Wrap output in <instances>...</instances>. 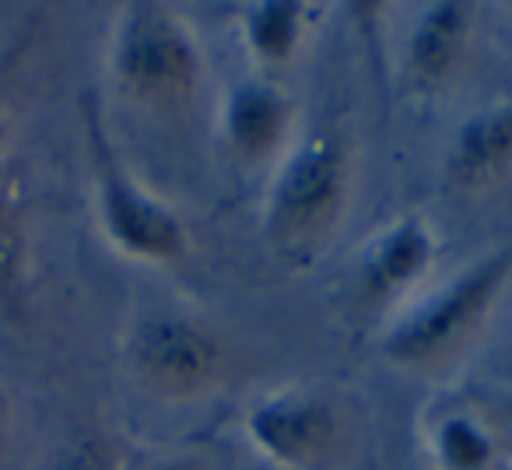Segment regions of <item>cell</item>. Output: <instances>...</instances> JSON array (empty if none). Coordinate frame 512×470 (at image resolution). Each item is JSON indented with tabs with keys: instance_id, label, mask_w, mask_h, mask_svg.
Wrapping results in <instances>:
<instances>
[{
	"instance_id": "obj_5",
	"label": "cell",
	"mask_w": 512,
	"mask_h": 470,
	"mask_svg": "<svg viewBox=\"0 0 512 470\" xmlns=\"http://www.w3.org/2000/svg\"><path fill=\"white\" fill-rule=\"evenodd\" d=\"M246 442L278 470H334L348 428L327 393L285 386L264 393L242 414Z\"/></svg>"
},
{
	"instance_id": "obj_14",
	"label": "cell",
	"mask_w": 512,
	"mask_h": 470,
	"mask_svg": "<svg viewBox=\"0 0 512 470\" xmlns=\"http://www.w3.org/2000/svg\"><path fill=\"white\" fill-rule=\"evenodd\" d=\"M46 470H123V467L113 442L99 439V435H81V439L67 442Z\"/></svg>"
},
{
	"instance_id": "obj_3",
	"label": "cell",
	"mask_w": 512,
	"mask_h": 470,
	"mask_svg": "<svg viewBox=\"0 0 512 470\" xmlns=\"http://www.w3.org/2000/svg\"><path fill=\"white\" fill-rule=\"evenodd\" d=\"M351 204V151L341 134H309L274 165L264 204L267 243L295 260L316 257L334 239Z\"/></svg>"
},
{
	"instance_id": "obj_12",
	"label": "cell",
	"mask_w": 512,
	"mask_h": 470,
	"mask_svg": "<svg viewBox=\"0 0 512 470\" xmlns=\"http://www.w3.org/2000/svg\"><path fill=\"white\" fill-rule=\"evenodd\" d=\"M32 299V228L22 169L0 158V316L22 320Z\"/></svg>"
},
{
	"instance_id": "obj_4",
	"label": "cell",
	"mask_w": 512,
	"mask_h": 470,
	"mask_svg": "<svg viewBox=\"0 0 512 470\" xmlns=\"http://www.w3.org/2000/svg\"><path fill=\"white\" fill-rule=\"evenodd\" d=\"M512 285V246L484 253L456 278L411 306L379 341L393 365L411 372H435L463 355Z\"/></svg>"
},
{
	"instance_id": "obj_2",
	"label": "cell",
	"mask_w": 512,
	"mask_h": 470,
	"mask_svg": "<svg viewBox=\"0 0 512 470\" xmlns=\"http://www.w3.org/2000/svg\"><path fill=\"white\" fill-rule=\"evenodd\" d=\"M109 78L151 113L190 106L204 81V57L186 18L158 0L120 4L109 32Z\"/></svg>"
},
{
	"instance_id": "obj_7",
	"label": "cell",
	"mask_w": 512,
	"mask_h": 470,
	"mask_svg": "<svg viewBox=\"0 0 512 470\" xmlns=\"http://www.w3.org/2000/svg\"><path fill=\"white\" fill-rule=\"evenodd\" d=\"M439 235L418 214L397 218L365 243L358 257V299L365 309L397 306L432 274Z\"/></svg>"
},
{
	"instance_id": "obj_1",
	"label": "cell",
	"mask_w": 512,
	"mask_h": 470,
	"mask_svg": "<svg viewBox=\"0 0 512 470\" xmlns=\"http://www.w3.org/2000/svg\"><path fill=\"white\" fill-rule=\"evenodd\" d=\"M78 116L88 169H92L95 218H99L106 243L120 257L137 260V264L169 267L183 260L190 250V228L179 218V211H172L127 169L113 144V134H109L106 116H102L99 95H81Z\"/></svg>"
},
{
	"instance_id": "obj_9",
	"label": "cell",
	"mask_w": 512,
	"mask_h": 470,
	"mask_svg": "<svg viewBox=\"0 0 512 470\" xmlns=\"http://www.w3.org/2000/svg\"><path fill=\"white\" fill-rule=\"evenodd\" d=\"M474 36V8L460 0H439L421 8L404 46V78L411 92L439 95L453 85Z\"/></svg>"
},
{
	"instance_id": "obj_10",
	"label": "cell",
	"mask_w": 512,
	"mask_h": 470,
	"mask_svg": "<svg viewBox=\"0 0 512 470\" xmlns=\"http://www.w3.org/2000/svg\"><path fill=\"white\" fill-rule=\"evenodd\" d=\"M446 186L456 193H481L512 172V102L484 106L460 123L446 151Z\"/></svg>"
},
{
	"instance_id": "obj_15",
	"label": "cell",
	"mask_w": 512,
	"mask_h": 470,
	"mask_svg": "<svg viewBox=\"0 0 512 470\" xmlns=\"http://www.w3.org/2000/svg\"><path fill=\"white\" fill-rule=\"evenodd\" d=\"M8 432H11V404H8V393L0 390V453L8 446Z\"/></svg>"
},
{
	"instance_id": "obj_6",
	"label": "cell",
	"mask_w": 512,
	"mask_h": 470,
	"mask_svg": "<svg viewBox=\"0 0 512 470\" xmlns=\"http://www.w3.org/2000/svg\"><path fill=\"white\" fill-rule=\"evenodd\" d=\"M127 358L137 383L162 400L204 397L218 386L225 369L218 337L172 309L151 313L137 323L127 341Z\"/></svg>"
},
{
	"instance_id": "obj_11",
	"label": "cell",
	"mask_w": 512,
	"mask_h": 470,
	"mask_svg": "<svg viewBox=\"0 0 512 470\" xmlns=\"http://www.w3.org/2000/svg\"><path fill=\"white\" fill-rule=\"evenodd\" d=\"M432 470H502L509 446L502 425L477 404H446L425 421Z\"/></svg>"
},
{
	"instance_id": "obj_17",
	"label": "cell",
	"mask_w": 512,
	"mask_h": 470,
	"mask_svg": "<svg viewBox=\"0 0 512 470\" xmlns=\"http://www.w3.org/2000/svg\"><path fill=\"white\" fill-rule=\"evenodd\" d=\"M151 470H204L197 460H165V463H158V467H151Z\"/></svg>"
},
{
	"instance_id": "obj_13",
	"label": "cell",
	"mask_w": 512,
	"mask_h": 470,
	"mask_svg": "<svg viewBox=\"0 0 512 470\" xmlns=\"http://www.w3.org/2000/svg\"><path fill=\"white\" fill-rule=\"evenodd\" d=\"M316 8L299 0H256L239 11V46L264 74L285 71L299 60L313 29Z\"/></svg>"
},
{
	"instance_id": "obj_16",
	"label": "cell",
	"mask_w": 512,
	"mask_h": 470,
	"mask_svg": "<svg viewBox=\"0 0 512 470\" xmlns=\"http://www.w3.org/2000/svg\"><path fill=\"white\" fill-rule=\"evenodd\" d=\"M8 67H11V57L0 60V78L8 74ZM4 141H8V113H4V102H0V158H4Z\"/></svg>"
},
{
	"instance_id": "obj_8",
	"label": "cell",
	"mask_w": 512,
	"mask_h": 470,
	"mask_svg": "<svg viewBox=\"0 0 512 470\" xmlns=\"http://www.w3.org/2000/svg\"><path fill=\"white\" fill-rule=\"evenodd\" d=\"M221 141L246 169L278 165L295 144V102L274 81H242L221 102Z\"/></svg>"
}]
</instances>
